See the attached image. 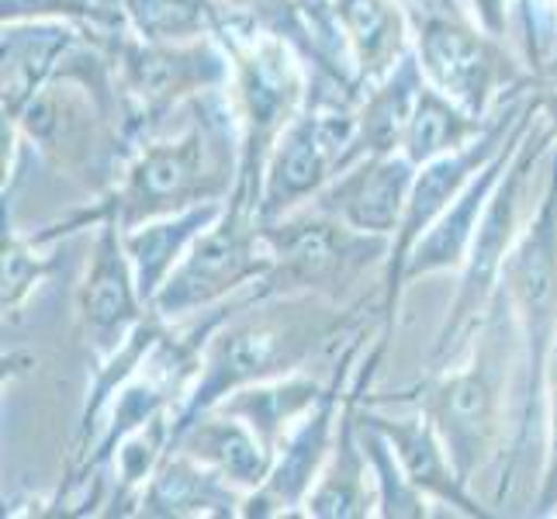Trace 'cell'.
Returning a JSON list of instances; mask_svg holds the SVG:
<instances>
[{
  "label": "cell",
  "instance_id": "obj_1",
  "mask_svg": "<svg viewBox=\"0 0 557 519\" xmlns=\"http://www.w3.org/2000/svg\"><path fill=\"white\" fill-rule=\"evenodd\" d=\"M239 119L228 101V90L222 87L201 94L177 114V125H166L157 136L132 146L111 190L38 236L55 243L66 233L98 225L104 215H111L122 228H136L195 205L228 201L239 184Z\"/></svg>",
  "mask_w": 557,
  "mask_h": 519
},
{
  "label": "cell",
  "instance_id": "obj_2",
  "mask_svg": "<svg viewBox=\"0 0 557 519\" xmlns=\"http://www.w3.org/2000/svg\"><path fill=\"white\" fill-rule=\"evenodd\" d=\"M363 301L322 295H257L253 287L228 301V312L205 343L201 374L174 412V440L190 419L215 409L222 398L260 381L305 371L325 354H339L363 333Z\"/></svg>",
  "mask_w": 557,
  "mask_h": 519
},
{
  "label": "cell",
  "instance_id": "obj_3",
  "mask_svg": "<svg viewBox=\"0 0 557 519\" xmlns=\"http://www.w3.org/2000/svg\"><path fill=\"white\" fill-rule=\"evenodd\" d=\"M520 378L523 339L516 330L506 292L498 287L468 350L447 368L430 371L416 395H406V401H416V409L430 416L457 474L471 489L478 474H485L506 457V440L512 447L509 398L512 392L520 395Z\"/></svg>",
  "mask_w": 557,
  "mask_h": 519
},
{
  "label": "cell",
  "instance_id": "obj_4",
  "mask_svg": "<svg viewBox=\"0 0 557 519\" xmlns=\"http://www.w3.org/2000/svg\"><path fill=\"white\" fill-rule=\"evenodd\" d=\"M215 38L225 46L228 63H233L225 90L239 119L243 143L236 195L260 208L263 166L271 160L277 139L284 136V128L298 119V111L309 101L315 66L287 38L260 28L246 14L228 8H222Z\"/></svg>",
  "mask_w": 557,
  "mask_h": 519
},
{
  "label": "cell",
  "instance_id": "obj_5",
  "mask_svg": "<svg viewBox=\"0 0 557 519\" xmlns=\"http://www.w3.org/2000/svg\"><path fill=\"white\" fill-rule=\"evenodd\" d=\"M554 143H557L554 128H550L547 114L541 108L533 125L527 128V136L520 139V146H516L503 181H498L495 195H492L485 215H482V225H478V233L471 239L468 260L457 271V292H454V301L447 309V319L433 339L430 371L454 363L460 354L468 350V343L478 333V325L485 322L492 301L498 295V284H503L506 257L512 254V246L527 225L523 205L530 195V181H533L536 166H541V160L550 157Z\"/></svg>",
  "mask_w": 557,
  "mask_h": 519
},
{
  "label": "cell",
  "instance_id": "obj_6",
  "mask_svg": "<svg viewBox=\"0 0 557 519\" xmlns=\"http://www.w3.org/2000/svg\"><path fill=\"white\" fill-rule=\"evenodd\" d=\"M498 287L506 292L516 330L523 339L520 422H516V440L509 450V465H516L530 447L536 427H544V381L557 343V143L550 149L544 195L527 219L512 254L506 257Z\"/></svg>",
  "mask_w": 557,
  "mask_h": 519
},
{
  "label": "cell",
  "instance_id": "obj_7",
  "mask_svg": "<svg viewBox=\"0 0 557 519\" xmlns=\"http://www.w3.org/2000/svg\"><path fill=\"white\" fill-rule=\"evenodd\" d=\"M274 267L257 295H322L350 301L354 287L388 267L392 236H371L347 225L312 201L277 222H263Z\"/></svg>",
  "mask_w": 557,
  "mask_h": 519
},
{
  "label": "cell",
  "instance_id": "obj_8",
  "mask_svg": "<svg viewBox=\"0 0 557 519\" xmlns=\"http://www.w3.org/2000/svg\"><path fill=\"white\" fill-rule=\"evenodd\" d=\"M114 70L125 104V143L128 152L136 143L157 136L170 119L198 101L201 94L228 87L233 63L215 35L190 38V42H146L125 32L114 42Z\"/></svg>",
  "mask_w": 557,
  "mask_h": 519
},
{
  "label": "cell",
  "instance_id": "obj_9",
  "mask_svg": "<svg viewBox=\"0 0 557 519\" xmlns=\"http://www.w3.org/2000/svg\"><path fill=\"white\" fill-rule=\"evenodd\" d=\"M271 267L274 257L267 246L260 208L233 190L222 215L190 243L177 271L152 298V312L166 322L195 319L257 287L271 274Z\"/></svg>",
  "mask_w": 557,
  "mask_h": 519
},
{
  "label": "cell",
  "instance_id": "obj_10",
  "mask_svg": "<svg viewBox=\"0 0 557 519\" xmlns=\"http://www.w3.org/2000/svg\"><path fill=\"white\" fill-rule=\"evenodd\" d=\"M409 17L422 76L478 119H492L506 104V90L533 84V73L520 70L503 38L485 32L468 11L433 4L409 8Z\"/></svg>",
  "mask_w": 557,
  "mask_h": 519
},
{
  "label": "cell",
  "instance_id": "obj_11",
  "mask_svg": "<svg viewBox=\"0 0 557 519\" xmlns=\"http://www.w3.org/2000/svg\"><path fill=\"white\" fill-rule=\"evenodd\" d=\"M4 119L17 125L25 146L38 149L70 177L87 184L90 177H101L108 190L119 181L128 157L125 128L119 114H111L98 101V94L81 81L52 76L22 111L4 114Z\"/></svg>",
  "mask_w": 557,
  "mask_h": 519
},
{
  "label": "cell",
  "instance_id": "obj_12",
  "mask_svg": "<svg viewBox=\"0 0 557 519\" xmlns=\"http://www.w3.org/2000/svg\"><path fill=\"white\" fill-rule=\"evenodd\" d=\"M530 98H533V87L530 90L516 87L506 98V104L498 108L492 125L474 143H468L465 149H454L433 163H422L416 170L412 195L406 205V219H401L398 233L392 239V257H388V267H384V277H381V336L384 339H392V333H395L401 295H406V287H401V271H406V260L412 254V246L426 236L436 225V219L460 198V190L478 177V170L488 166L498 152H503V146L509 143L516 125H520Z\"/></svg>",
  "mask_w": 557,
  "mask_h": 519
},
{
  "label": "cell",
  "instance_id": "obj_13",
  "mask_svg": "<svg viewBox=\"0 0 557 519\" xmlns=\"http://www.w3.org/2000/svg\"><path fill=\"white\" fill-rule=\"evenodd\" d=\"M360 350H363V333L343 346V354L336 357L333 371H330V388H325V395L315 401V409L281 440L271 478H267L257 492L246 495L243 516H260V519L305 516V498H309V492L315 489L325 460L333 454L343 401H347L350 378L357 371L354 363H357Z\"/></svg>",
  "mask_w": 557,
  "mask_h": 519
},
{
  "label": "cell",
  "instance_id": "obj_14",
  "mask_svg": "<svg viewBox=\"0 0 557 519\" xmlns=\"http://www.w3.org/2000/svg\"><path fill=\"white\" fill-rule=\"evenodd\" d=\"M149 301L139 292L136 267L128 260L122 225L104 215L94 225V249L87 274L76 287V319L90 354L104 360L139 330L149 316Z\"/></svg>",
  "mask_w": 557,
  "mask_h": 519
},
{
  "label": "cell",
  "instance_id": "obj_15",
  "mask_svg": "<svg viewBox=\"0 0 557 519\" xmlns=\"http://www.w3.org/2000/svg\"><path fill=\"white\" fill-rule=\"evenodd\" d=\"M392 339H384L377 333L374 346L357 363V371L350 378V392L343 401V416H339V430H336V444L333 454L325 460V468L319 474L315 489L305 498V516L315 519H363V516H377V492H374V474L368 465V454L360 444V406L368 401V388L377 378V368L384 363Z\"/></svg>",
  "mask_w": 557,
  "mask_h": 519
},
{
  "label": "cell",
  "instance_id": "obj_16",
  "mask_svg": "<svg viewBox=\"0 0 557 519\" xmlns=\"http://www.w3.org/2000/svg\"><path fill=\"white\" fill-rule=\"evenodd\" d=\"M536 111H541V98H536V84H533V98H530V104L523 111L520 125H516V132L509 136V143L503 146V152H498L488 166L478 170V177L465 190H460V198L436 219V225L430 228V233L412 246V254L406 260V271H401V287H409V284L422 281V277H436V274H450V271L457 274L460 267H465L471 239L478 233V225H482L485 208H488V201L495 195L498 181H503V173H506V166L512 160L516 146H520V139L527 136V128L533 125Z\"/></svg>",
  "mask_w": 557,
  "mask_h": 519
},
{
  "label": "cell",
  "instance_id": "obj_17",
  "mask_svg": "<svg viewBox=\"0 0 557 519\" xmlns=\"http://www.w3.org/2000/svg\"><path fill=\"white\" fill-rule=\"evenodd\" d=\"M416 170L419 166L406 152L360 157L347 170H339L336 177L322 187V195L312 205L360 228V233L395 239L401 219H406Z\"/></svg>",
  "mask_w": 557,
  "mask_h": 519
},
{
  "label": "cell",
  "instance_id": "obj_18",
  "mask_svg": "<svg viewBox=\"0 0 557 519\" xmlns=\"http://www.w3.org/2000/svg\"><path fill=\"white\" fill-rule=\"evenodd\" d=\"M363 416H368L374 427L388 436L398 465L406 468L409 482L426 495L430 503H440L450 512L468 516V519L495 516V509H488L465 478L457 474L444 440H440V433H436V427L430 422L426 412L416 409L409 416H392V412H381V409L363 401Z\"/></svg>",
  "mask_w": 557,
  "mask_h": 519
},
{
  "label": "cell",
  "instance_id": "obj_19",
  "mask_svg": "<svg viewBox=\"0 0 557 519\" xmlns=\"http://www.w3.org/2000/svg\"><path fill=\"white\" fill-rule=\"evenodd\" d=\"M246 492H239L233 482L208 468L205 460L195 454H187L184 447L174 444L163 457V465L157 474L149 478L136 512L132 516H146V519H225V516H243Z\"/></svg>",
  "mask_w": 557,
  "mask_h": 519
},
{
  "label": "cell",
  "instance_id": "obj_20",
  "mask_svg": "<svg viewBox=\"0 0 557 519\" xmlns=\"http://www.w3.org/2000/svg\"><path fill=\"white\" fill-rule=\"evenodd\" d=\"M177 447L215 468L225 482L239 492H257L274 468V450L263 444V436L225 409H208L195 416L174 440Z\"/></svg>",
  "mask_w": 557,
  "mask_h": 519
},
{
  "label": "cell",
  "instance_id": "obj_21",
  "mask_svg": "<svg viewBox=\"0 0 557 519\" xmlns=\"http://www.w3.org/2000/svg\"><path fill=\"white\" fill-rule=\"evenodd\" d=\"M81 35V25L52 22V17L4 25V42H0V52H4V70H0V81H4V114H17L60 73L70 46Z\"/></svg>",
  "mask_w": 557,
  "mask_h": 519
},
{
  "label": "cell",
  "instance_id": "obj_22",
  "mask_svg": "<svg viewBox=\"0 0 557 519\" xmlns=\"http://www.w3.org/2000/svg\"><path fill=\"white\" fill-rule=\"evenodd\" d=\"M336 22L347 38L360 87L388 76L412 49L406 0H336Z\"/></svg>",
  "mask_w": 557,
  "mask_h": 519
},
{
  "label": "cell",
  "instance_id": "obj_23",
  "mask_svg": "<svg viewBox=\"0 0 557 519\" xmlns=\"http://www.w3.org/2000/svg\"><path fill=\"white\" fill-rule=\"evenodd\" d=\"M222 208L225 201H208V205L174 211V215L143 222L136 228H122L128 260L136 267L139 292L149 301V309H152V298H157L160 287L166 284V277L177 271V263L184 260L190 243L222 215Z\"/></svg>",
  "mask_w": 557,
  "mask_h": 519
},
{
  "label": "cell",
  "instance_id": "obj_24",
  "mask_svg": "<svg viewBox=\"0 0 557 519\" xmlns=\"http://www.w3.org/2000/svg\"><path fill=\"white\" fill-rule=\"evenodd\" d=\"M426 84L416 52L409 49L388 76L368 84L357 101V160L360 157H392L401 152L409 119L416 111L419 90ZM354 160V163H357Z\"/></svg>",
  "mask_w": 557,
  "mask_h": 519
},
{
  "label": "cell",
  "instance_id": "obj_25",
  "mask_svg": "<svg viewBox=\"0 0 557 519\" xmlns=\"http://www.w3.org/2000/svg\"><path fill=\"white\" fill-rule=\"evenodd\" d=\"M325 388H330V378L295 371L287 378H274V381H260V384H249V388H239L228 398H222L215 409L239 416L246 427H253L263 436V444L277 454L281 440L315 409V401L325 395Z\"/></svg>",
  "mask_w": 557,
  "mask_h": 519
},
{
  "label": "cell",
  "instance_id": "obj_26",
  "mask_svg": "<svg viewBox=\"0 0 557 519\" xmlns=\"http://www.w3.org/2000/svg\"><path fill=\"white\" fill-rule=\"evenodd\" d=\"M492 119H478V114H471L465 104H457L454 98H447L444 90H436L426 81L419 90V101H416V111L409 119L406 139H401V152H406L416 166L433 163L440 157H447V152L465 149L468 143H474L492 125Z\"/></svg>",
  "mask_w": 557,
  "mask_h": 519
},
{
  "label": "cell",
  "instance_id": "obj_27",
  "mask_svg": "<svg viewBox=\"0 0 557 519\" xmlns=\"http://www.w3.org/2000/svg\"><path fill=\"white\" fill-rule=\"evenodd\" d=\"M128 32L146 42H190L215 35L222 17L219 0H122Z\"/></svg>",
  "mask_w": 557,
  "mask_h": 519
},
{
  "label": "cell",
  "instance_id": "obj_28",
  "mask_svg": "<svg viewBox=\"0 0 557 519\" xmlns=\"http://www.w3.org/2000/svg\"><path fill=\"white\" fill-rule=\"evenodd\" d=\"M360 444L368 454V465L374 474V492H377V516L381 519H426L430 516V498L422 495L412 482L406 468L398 465V457L374 422L363 416L360 406Z\"/></svg>",
  "mask_w": 557,
  "mask_h": 519
},
{
  "label": "cell",
  "instance_id": "obj_29",
  "mask_svg": "<svg viewBox=\"0 0 557 519\" xmlns=\"http://www.w3.org/2000/svg\"><path fill=\"white\" fill-rule=\"evenodd\" d=\"M49 274V260L38 257V243L4 233V316H17L25 298Z\"/></svg>",
  "mask_w": 557,
  "mask_h": 519
},
{
  "label": "cell",
  "instance_id": "obj_30",
  "mask_svg": "<svg viewBox=\"0 0 557 519\" xmlns=\"http://www.w3.org/2000/svg\"><path fill=\"white\" fill-rule=\"evenodd\" d=\"M544 471H541V492H536L533 516H557V343L547 360V381H544Z\"/></svg>",
  "mask_w": 557,
  "mask_h": 519
},
{
  "label": "cell",
  "instance_id": "obj_31",
  "mask_svg": "<svg viewBox=\"0 0 557 519\" xmlns=\"http://www.w3.org/2000/svg\"><path fill=\"white\" fill-rule=\"evenodd\" d=\"M536 98H541V108H544L547 122H550V128H554V139H557V84L536 81Z\"/></svg>",
  "mask_w": 557,
  "mask_h": 519
},
{
  "label": "cell",
  "instance_id": "obj_32",
  "mask_svg": "<svg viewBox=\"0 0 557 519\" xmlns=\"http://www.w3.org/2000/svg\"><path fill=\"white\" fill-rule=\"evenodd\" d=\"M436 0H406V8H433Z\"/></svg>",
  "mask_w": 557,
  "mask_h": 519
}]
</instances>
